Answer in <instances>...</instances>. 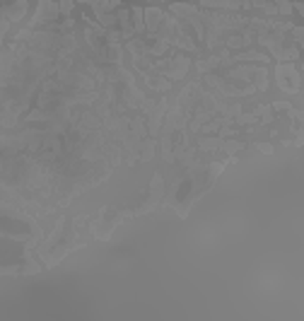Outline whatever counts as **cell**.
Returning <instances> with one entry per match:
<instances>
[{
	"label": "cell",
	"mask_w": 304,
	"mask_h": 321,
	"mask_svg": "<svg viewBox=\"0 0 304 321\" xmlns=\"http://www.w3.org/2000/svg\"><path fill=\"white\" fill-rule=\"evenodd\" d=\"M63 12H66V14L70 12V0H63Z\"/></svg>",
	"instance_id": "2"
},
{
	"label": "cell",
	"mask_w": 304,
	"mask_h": 321,
	"mask_svg": "<svg viewBox=\"0 0 304 321\" xmlns=\"http://www.w3.org/2000/svg\"><path fill=\"white\" fill-rule=\"evenodd\" d=\"M27 12V0H0V42L12 22Z\"/></svg>",
	"instance_id": "1"
}]
</instances>
